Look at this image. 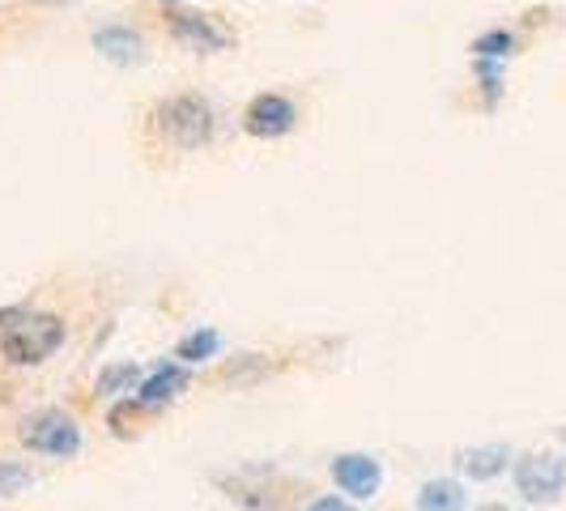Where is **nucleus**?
<instances>
[{"label":"nucleus","mask_w":566,"mask_h":511,"mask_svg":"<svg viewBox=\"0 0 566 511\" xmlns=\"http://www.w3.org/2000/svg\"><path fill=\"white\" fill-rule=\"evenodd\" d=\"M418 511H464V486L452 478H434L418 490Z\"/></svg>","instance_id":"obj_9"},{"label":"nucleus","mask_w":566,"mask_h":511,"mask_svg":"<svg viewBox=\"0 0 566 511\" xmlns=\"http://www.w3.org/2000/svg\"><path fill=\"white\" fill-rule=\"evenodd\" d=\"M22 444L30 452L43 456H77L82 452V426L73 423L64 409H39L22 423Z\"/></svg>","instance_id":"obj_3"},{"label":"nucleus","mask_w":566,"mask_h":511,"mask_svg":"<svg viewBox=\"0 0 566 511\" xmlns=\"http://www.w3.org/2000/svg\"><path fill=\"white\" fill-rule=\"evenodd\" d=\"M218 345H222V337H218L213 328H197V333H188V337L179 341L175 358H184V363H205V358L218 354Z\"/></svg>","instance_id":"obj_12"},{"label":"nucleus","mask_w":566,"mask_h":511,"mask_svg":"<svg viewBox=\"0 0 566 511\" xmlns=\"http://www.w3.org/2000/svg\"><path fill=\"white\" fill-rule=\"evenodd\" d=\"M30 486V469L22 465H0V499H13Z\"/></svg>","instance_id":"obj_14"},{"label":"nucleus","mask_w":566,"mask_h":511,"mask_svg":"<svg viewBox=\"0 0 566 511\" xmlns=\"http://www.w3.org/2000/svg\"><path fill=\"white\" fill-rule=\"evenodd\" d=\"M515 490L528 503H558L566 490V460L549 452H528L515 460Z\"/></svg>","instance_id":"obj_4"},{"label":"nucleus","mask_w":566,"mask_h":511,"mask_svg":"<svg viewBox=\"0 0 566 511\" xmlns=\"http://www.w3.org/2000/svg\"><path fill=\"white\" fill-rule=\"evenodd\" d=\"M170 27H175L179 39H188L192 48H222V43H227V34L213 30L205 18H197V13H170Z\"/></svg>","instance_id":"obj_10"},{"label":"nucleus","mask_w":566,"mask_h":511,"mask_svg":"<svg viewBox=\"0 0 566 511\" xmlns=\"http://www.w3.org/2000/svg\"><path fill=\"white\" fill-rule=\"evenodd\" d=\"M563 444H566V426H563Z\"/></svg>","instance_id":"obj_18"},{"label":"nucleus","mask_w":566,"mask_h":511,"mask_svg":"<svg viewBox=\"0 0 566 511\" xmlns=\"http://www.w3.org/2000/svg\"><path fill=\"white\" fill-rule=\"evenodd\" d=\"M478 52H482V56H507L511 39L507 34H485L482 43H478Z\"/></svg>","instance_id":"obj_15"},{"label":"nucleus","mask_w":566,"mask_h":511,"mask_svg":"<svg viewBox=\"0 0 566 511\" xmlns=\"http://www.w3.org/2000/svg\"><path fill=\"white\" fill-rule=\"evenodd\" d=\"M154 128L170 145H179V149H197V145H205L213 137V112H209V103L184 94V98H170V103H163L154 112Z\"/></svg>","instance_id":"obj_2"},{"label":"nucleus","mask_w":566,"mask_h":511,"mask_svg":"<svg viewBox=\"0 0 566 511\" xmlns=\"http://www.w3.org/2000/svg\"><path fill=\"white\" fill-rule=\"evenodd\" d=\"M307 511H354V508H349L345 499H333V494H324V499H315Z\"/></svg>","instance_id":"obj_16"},{"label":"nucleus","mask_w":566,"mask_h":511,"mask_svg":"<svg viewBox=\"0 0 566 511\" xmlns=\"http://www.w3.org/2000/svg\"><path fill=\"white\" fill-rule=\"evenodd\" d=\"M478 511H507L503 503H485V508H478Z\"/></svg>","instance_id":"obj_17"},{"label":"nucleus","mask_w":566,"mask_h":511,"mask_svg":"<svg viewBox=\"0 0 566 511\" xmlns=\"http://www.w3.org/2000/svg\"><path fill=\"white\" fill-rule=\"evenodd\" d=\"M333 482H337L345 494H354V499H375L379 486H384V469H379L375 456L345 452L333 460Z\"/></svg>","instance_id":"obj_5"},{"label":"nucleus","mask_w":566,"mask_h":511,"mask_svg":"<svg viewBox=\"0 0 566 511\" xmlns=\"http://www.w3.org/2000/svg\"><path fill=\"white\" fill-rule=\"evenodd\" d=\"M142 379V367L137 363H115V367H107L103 375H98V397H115V393H133V384Z\"/></svg>","instance_id":"obj_13"},{"label":"nucleus","mask_w":566,"mask_h":511,"mask_svg":"<svg viewBox=\"0 0 566 511\" xmlns=\"http://www.w3.org/2000/svg\"><path fill=\"white\" fill-rule=\"evenodd\" d=\"M94 48L103 52V56H112L115 64H128V60H137V52H142V39L133 34V30H98L94 34Z\"/></svg>","instance_id":"obj_11"},{"label":"nucleus","mask_w":566,"mask_h":511,"mask_svg":"<svg viewBox=\"0 0 566 511\" xmlns=\"http://www.w3.org/2000/svg\"><path fill=\"white\" fill-rule=\"evenodd\" d=\"M507 460H511L507 444H490V448H464V452H455L460 473H464V478H473V482H490V478H499V473L507 469Z\"/></svg>","instance_id":"obj_7"},{"label":"nucleus","mask_w":566,"mask_h":511,"mask_svg":"<svg viewBox=\"0 0 566 511\" xmlns=\"http://www.w3.org/2000/svg\"><path fill=\"white\" fill-rule=\"evenodd\" d=\"M184 388H188V371L179 367V363H170V367H158L145 379L142 388H137V400H142V405H167V400H175Z\"/></svg>","instance_id":"obj_8"},{"label":"nucleus","mask_w":566,"mask_h":511,"mask_svg":"<svg viewBox=\"0 0 566 511\" xmlns=\"http://www.w3.org/2000/svg\"><path fill=\"white\" fill-rule=\"evenodd\" d=\"M64 345V324L56 315H27L13 312V324L0 333V354L18 367H34V363H48Z\"/></svg>","instance_id":"obj_1"},{"label":"nucleus","mask_w":566,"mask_h":511,"mask_svg":"<svg viewBox=\"0 0 566 511\" xmlns=\"http://www.w3.org/2000/svg\"><path fill=\"white\" fill-rule=\"evenodd\" d=\"M243 119H248L252 137H285L294 128L298 112H294V103L285 94H260V98H252V107H248Z\"/></svg>","instance_id":"obj_6"}]
</instances>
